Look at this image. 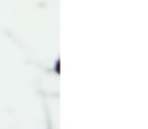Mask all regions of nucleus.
Returning <instances> with one entry per match:
<instances>
[{"instance_id": "obj_1", "label": "nucleus", "mask_w": 148, "mask_h": 129, "mask_svg": "<svg viewBox=\"0 0 148 129\" xmlns=\"http://www.w3.org/2000/svg\"><path fill=\"white\" fill-rule=\"evenodd\" d=\"M55 72H57V74H60V60H57V62H55Z\"/></svg>"}]
</instances>
